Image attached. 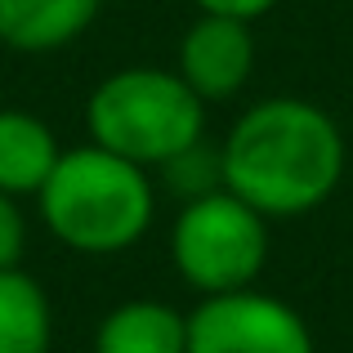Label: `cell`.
<instances>
[{
	"mask_svg": "<svg viewBox=\"0 0 353 353\" xmlns=\"http://www.w3.org/2000/svg\"><path fill=\"white\" fill-rule=\"evenodd\" d=\"M188 353H313V331L286 300L241 286L188 313Z\"/></svg>",
	"mask_w": 353,
	"mask_h": 353,
	"instance_id": "5",
	"label": "cell"
},
{
	"mask_svg": "<svg viewBox=\"0 0 353 353\" xmlns=\"http://www.w3.org/2000/svg\"><path fill=\"white\" fill-rule=\"evenodd\" d=\"M345 134L327 108L277 94L246 108L224 148V188L264 219H300L318 210L345 179Z\"/></svg>",
	"mask_w": 353,
	"mask_h": 353,
	"instance_id": "1",
	"label": "cell"
},
{
	"mask_svg": "<svg viewBox=\"0 0 353 353\" xmlns=\"http://www.w3.org/2000/svg\"><path fill=\"white\" fill-rule=\"evenodd\" d=\"M170 255L183 282L201 295L241 291L264 273L268 219L228 188L183 201L170 233Z\"/></svg>",
	"mask_w": 353,
	"mask_h": 353,
	"instance_id": "4",
	"label": "cell"
},
{
	"mask_svg": "<svg viewBox=\"0 0 353 353\" xmlns=\"http://www.w3.org/2000/svg\"><path fill=\"white\" fill-rule=\"evenodd\" d=\"M165 170V183H170L174 192H183V197H206V192L224 188V165H219V152H210L206 143H192L183 148L179 157H170V161L161 165Z\"/></svg>",
	"mask_w": 353,
	"mask_h": 353,
	"instance_id": "11",
	"label": "cell"
},
{
	"mask_svg": "<svg viewBox=\"0 0 353 353\" xmlns=\"http://www.w3.org/2000/svg\"><path fill=\"white\" fill-rule=\"evenodd\" d=\"M59 161L54 130L32 112H0V192H41Z\"/></svg>",
	"mask_w": 353,
	"mask_h": 353,
	"instance_id": "9",
	"label": "cell"
},
{
	"mask_svg": "<svg viewBox=\"0 0 353 353\" xmlns=\"http://www.w3.org/2000/svg\"><path fill=\"white\" fill-rule=\"evenodd\" d=\"M41 215L63 246L81 255H117L152 224V183L143 165L90 143L59 152L41 183Z\"/></svg>",
	"mask_w": 353,
	"mask_h": 353,
	"instance_id": "2",
	"label": "cell"
},
{
	"mask_svg": "<svg viewBox=\"0 0 353 353\" xmlns=\"http://www.w3.org/2000/svg\"><path fill=\"white\" fill-rule=\"evenodd\" d=\"M27 246V224H23V210L14 206L9 192H0V268H18Z\"/></svg>",
	"mask_w": 353,
	"mask_h": 353,
	"instance_id": "12",
	"label": "cell"
},
{
	"mask_svg": "<svg viewBox=\"0 0 353 353\" xmlns=\"http://www.w3.org/2000/svg\"><path fill=\"white\" fill-rule=\"evenodd\" d=\"M277 0H197L201 14H224V18H241V23H255L273 9Z\"/></svg>",
	"mask_w": 353,
	"mask_h": 353,
	"instance_id": "13",
	"label": "cell"
},
{
	"mask_svg": "<svg viewBox=\"0 0 353 353\" xmlns=\"http://www.w3.org/2000/svg\"><path fill=\"white\" fill-rule=\"evenodd\" d=\"M0 353H50V300L23 268H0Z\"/></svg>",
	"mask_w": 353,
	"mask_h": 353,
	"instance_id": "10",
	"label": "cell"
},
{
	"mask_svg": "<svg viewBox=\"0 0 353 353\" xmlns=\"http://www.w3.org/2000/svg\"><path fill=\"white\" fill-rule=\"evenodd\" d=\"M90 139L134 165H165L206 134V103L179 72L121 68L90 94Z\"/></svg>",
	"mask_w": 353,
	"mask_h": 353,
	"instance_id": "3",
	"label": "cell"
},
{
	"mask_svg": "<svg viewBox=\"0 0 353 353\" xmlns=\"http://www.w3.org/2000/svg\"><path fill=\"white\" fill-rule=\"evenodd\" d=\"M99 14V0H0V41L23 54H45L77 41Z\"/></svg>",
	"mask_w": 353,
	"mask_h": 353,
	"instance_id": "7",
	"label": "cell"
},
{
	"mask_svg": "<svg viewBox=\"0 0 353 353\" xmlns=\"http://www.w3.org/2000/svg\"><path fill=\"white\" fill-rule=\"evenodd\" d=\"M94 353H188V318L161 300H130L99 322Z\"/></svg>",
	"mask_w": 353,
	"mask_h": 353,
	"instance_id": "8",
	"label": "cell"
},
{
	"mask_svg": "<svg viewBox=\"0 0 353 353\" xmlns=\"http://www.w3.org/2000/svg\"><path fill=\"white\" fill-rule=\"evenodd\" d=\"M255 68V36L250 23L224 14H201L179 41V77L201 103L233 99Z\"/></svg>",
	"mask_w": 353,
	"mask_h": 353,
	"instance_id": "6",
	"label": "cell"
}]
</instances>
